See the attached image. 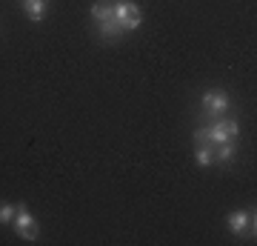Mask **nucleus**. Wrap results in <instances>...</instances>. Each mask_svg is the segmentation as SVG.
<instances>
[{
    "label": "nucleus",
    "instance_id": "nucleus-1",
    "mask_svg": "<svg viewBox=\"0 0 257 246\" xmlns=\"http://www.w3.org/2000/svg\"><path fill=\"white\" fill-rule=\"evenodd\" d=\"M240 135V123L234 118L223 120V118H214V123H211L209 129H197L194 132V140L197 143H226V140H234V137Z\"/></svg>",
    "mask_w": 257,
    "mask_h": 246
},
{
    "label": "nucleus",
    "instance_id": "nucleus-2",
    "mask_svg": "<svg viewBox=\"0 0 257 246\" xmlns=\"http://www.w3.org/2000/svg\"><path fill=\"white\" fill-rule=\"evenodd\" d=\"M114 23H117L123 32H135L143 23V12H140L138 3L132 0H114Z\"/></svg>",
    "mask_w": 257,
    "mask_h": 246
},
{
    "label": "nucleus",
    "instance_id": "nucleus-3",
    "mask_svg": "<svg viewBox=\"0 0 257 246\" xmlns=\"http://www.w3.org/2000/svg\"><path fill=\"white\" fill-rule=\"evenodd\" d=\"M200 103H203V109H206V115H211V118H220V115H226V112H229V106H231L229 95H226L223 89L203 92Z\"/></svg>",
    "mask_w": 257,
    "mask_h": 246
},
{
    "label": "nucleus",
    "instance_id": "nucleus-4",
    "mask_svg": "<svg viewBox=\"0 0 257 246\" xmlns=\"http://www.w3.org/2000/svg\"><path fill=\"white\" fill-rule=\"evenodd\" d=\"M15 232H18L23 240H37L40 237V229H37V220L35 215L26 209V206H18V212H15Z\"/></svg>",
    "mask_w": 257,
    "mask_h": 246
},
{
    "label": "nucleus",
    "instance_id": "nucleus-5",
    "mask_svg": "<svg viewBox=\"0 0 257 246\" xmlns=\"http://www.w3.org/2000/svg\"><path fill=\"white\" fill-rule=\"evenodd\" d=\"M226 226H229L231 235H246V232L254 235V215H248L246 209H237L226 218Z\"/></svg>",
    "mask_w": 257,
    "mask_h": 246
},
{
    "label": "nucleus",
    "instance_id": "nucleus-6",
    "mask_svg": "<svg viewBox=\"0 0 257 246\" xmlns=\"http://www.w3.org/2000/svg\"><path fill=\"white\" fill-rule=\"evenodd\" d=\"M92 20L97 23H106V20H114V0H100L92 6Z\"/></svg>",
    "mask_w": 257,
    "mask_h": 246
},
{
    "label": "nucleus",
    "instance_id": "nucleus-7",
    "mask_svg": "<svg viewBox=\"0 0 257 246\" xmlns=\"http://www.w3.org/2000/svg\"><path fill=\"white\" fill-rule=\"evenodd\" d=\"M46 3H49V0H23V9H26L29 20L40 23V20H43V15H46Z\"/></svg>",
    "mask_w": 257,
    "mask_h": 246
},
{
    "label": "nucleus",
    "instance_id": "nucleus-8",
    "mask_svg": "<svg viewBox=\"0 0 257 246\" xmlns=\"http://www.w3.org/2000/svg\"><path fill=\"white\" fill-rule=\"evenodd\" d=\"M194 163L200 166V169H209V166H214V163H217V160H214V149H211V146L197 143V152H194Z\"/></svg>",
    "mask_w": 257,
    "mask_h": 246
},
{
    "label": "nucleus",
    "instance_id": "nucleus-9",
    "mask_svg": "<svg viewBox=\"0 0 257 246\" xmlns=\"http://www.w3.org/2000/svg\"><path fill=\"white\" fill-rule=\"evenodd\" d=\"M237 155V149H234V140H226V143H217L214 149V160H220V163H231Z\"/></svg>",
    "mask_w": 257,
    "mask_h": 246
},
{
    "label": "nucleus",
    "instance_id": "nucleus-10",
    "mask_svg": "<svg viewBox=\"0 0 257 246\" xmlns=\"http://www.w3.org/2000/svg\"><path fill=\"white\" fill-rule=\"evenodd\" d=\"M97 32H100L103 40H120L123 37V29L114 23V20H106V23H97Z\"/></svg>",
    "mask_w": 257,
    "mask_h": 246
},
{
    "label": "nucleus",
    "instance_id": "nucleus-11",
    "mask_svg": "<svg viewBox=\"0 0 257 246\" xmlns=\"http://www.w3.org/2000/svg\"><path fill=\"white\" fill-rule=\"evenodd\" d=\"M15 212H18V206L0 203V223H12V220H15Z\"/></svg>",
    "mask_w": 257,
    "mask_h": 246
}]
</instances>
